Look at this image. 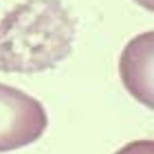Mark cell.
Masks as SVG:
<instances>
[{
    "label": "cell",
    "mask_w": 154,
    "mask_h": 154,
    "mask_svg": "<svg viewBox=\"0 0 154 154\" xmlns=\"http://www.w3.org/2000/svg\"><path fill=\"white\" fill-rule=\"evenodd\" d=\"M76 21L60 0H27L0 20V71L55 67L72 50Z\"/></svg>",
    "instance_id": "cell-1"
},
{
    "label": "cell",
    "mask_w": 154,
    "mask_h": 154,
    "mask_svg": "<svg viewBox=\"0 0 154 154\" xmlns=\"http://www.w3.org/2000/svg\"><path fill=\"white\" fill-rule=\"evenodd\" d=\"M48 124L38 100L0 83V152L28 146L42 137Z\"/></svg>",
    "instance_id": "cell-2"
},
{
    "label": "cell",
    "mask_w": 154,
    "mask_h": 154,
    "mask_svg": "<svg viewBox=\"0 0 154 154\" xmlns=\"http://www.w3.org/2000/svg\"><path fill=\"white\" fill-rule=\"evenodd\" d=\"M153 31L130 41L119 59L120 78L139 102L153 109Z\"/></svg>",
    "instance_id": "cell-3"
},
{
    "label": "cell",
    "mask_w": 154,
    "mask_h": 154,
    "mask_svg": "<svg viewBox=\"0 0 154 154\" xmlns=\"http://www.w3.org/2000/svg\"><path fill=\"white\" fill-rule=\"evenodd\" d=\"M115 154H154L152 140H138L127 143Z\"/></svg>",
    "instance_id": "cell-4"
},
{
    "label": "cell",
    "mask_w": 154,
    "mask_h": 154,
    "mask_svg": "<svg viewBox=\"0 0 154 154\" xmlns=\"http://www.w3.org/2000/svg\"><path fill=\"white\" fill-rule=\"evenodd\" d=\"M135 1L143 6L144 9L153 11V0H135Z\"/></svg>",
    "instance_id": "cell-5"
}]
</instances>
